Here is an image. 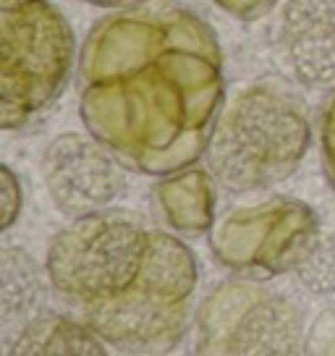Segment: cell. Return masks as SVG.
<instances>
[{
  "label": "cell",
  "instance_id": "cell-2",
  "mask_svg": "<svg viewBox=\"0 0 335 356\" xmlns=\"http://www.w3.org/2000/svg\"><path fill=\"white\" fill-rule=\"evenodd\" d=\"M45 273L68 312L123 354H168L189 330L199 270L189 246L126 210L74 218Z\"/></svg>",
  "mask_w": 335,
  "mask_h": 356
},
{
  "label": "cell",
  "instance_id": "cell-7",
  "mask_svg": "<svg viewBox=\"0 0 335 356\" xmlns=\"http://www.w3.org/2000/svg\"><path fill=\"white\" fill-rule=\"evenodd\" d=\"M42 178L58 212L71 220L108 210L126 191V165L90 131L56 136L42 152Z\"/></svg>",
  "mask_w": 335,
  "mask_h": 356
},
{
  "label": "cell",
  "instance_id": "cell-5",
  "mask_svg": "<svg viewBox=\"0 0 335 356\" xmlns=\"http://www.w3.org/2000/svg\"><path fill=\"white\" fill-rule=\"evenodd\" d=\"M199 354H296L304 343L302 309L259 280H225L197 309Z\"/></svg>",
  "mask_w": 335,
  "mask_h": 356
},
{
  "label": "cell",
  "instance_id": "cell-11",
  "mask_svg": "<svg viewBox=\"0 0 335 356\" xmlns=\"http://www.w3.org/2000/svg\"><path fill=\"white\" fill-rule=\"evenodd\" d=\"M8 356L19 354H105V341L76 317L37 314L3 346Z\"/></svg>",
  "mask_w": 335,
  "mask_h": 356
},
{
  "label": "cell",
  "instance_id": "cell-6",
  "mask_svg": "<svg viewBox=\"0 0 335 356\" xmlns=\"http://www.w3.org/2000/svg\"><path fill=\"white\" fill-rule=\"evenodd\" d=\"M317 238V212L302 200L275 197L228 212L210 244L215 259L228 270L272 278L307 265Z\"/></svg>",
  "mask_w": 335,
  "mask_h": 356
},
{
  "label": "cell",
  "instance_id": "cell-3",
  "mask_svg": "<svg viewBox=\"0 0 335 356\" xmlns=\"http://www.w3.org/2000/svg\"><path fill=\"white\" fill-rule=\"evenodd\" d=\"M309 142L307 105L280 84L254 81L223 100L204 157L215 184L246 194L288 181Z\"/></svg>",
  "mask_w": 335,
  "mask_h": 356
},
{
  "label": "cell",
  "instance_id": "cell-13",
  "mask_svg": "<svg viewBox=\"0 0 335 356\" xmlns=\"http://www.w3.org/2000/svg\"><path fill=\"white\" fill-rule=\"evenodd\" d=\"M0 194H3V220H0V228L6 234V231H11L13 225H16L24 207L22 181L16 178V173L8 165L0 168Z\"/></svg>",
  "mask_w": 335,
  "mask_h": 356
},
{
  "label": "cell",
  "instance_id": "cell-15",
  "mask_svg": "<svg viewBox=\"0 0 335 356\" xmlns=\"http://www.w3.org/2000/svg\"><path fill=\"white\" fill-rule=\"evenodd\" d=\"M79 3H87V6H95V8H105V11H121V8L139 6L145 0H79Z\"/></svg>",
  "mask_w": 335,
  "mask_h": 356
},
{
  "label": "cell",
  "instance_id": "cell-1",
  "mask_svg": "<svg viewBox=\"0 0 335 356\" xmlns=\"http://www.w3.org/2000/svg\"><path fill=\"white\" fill-rule=\"evenodd\" d=\"M210 24L176 0H145L95 24L79 56V113L123 165L165 178L194 165L223 105Z\"/></svg>",
  "mask_w": 335,
  "mask_h": 356
},
{
  "label": "cell",
  "instance_id": "cell-10",
  "mask_svg": "<svg viewBox=\"0 0 335 356\" xmlns=\"http://www.w3.org/2000/svg\"><path fill=\"white\" fill-rule=\"evenodd\" d=\"M3 296H0V320H3V346L32 323L45 301L40 265L19 246H3Z\"/></svg>",
  "mask_w": 335,
  "mask_h": 356
},
{
  "label": "cell",
  "instance_id": "cell-8",
  "mask_svg": "<svg viewBox=\"0 0 335 356\" xmlns=\"http://www.w3.org/2000/svg\"><path fill=\"white\" fill-rule=\"evenodd\" d=\"M270 42L296 84L335 92V0H283Z\"/></svg>",
  "mask_w": 335,
  "mask_h": 356
},
{
  "label": "cell",
  "instance_id": "cell-12",
  "mask_svg": "<svg viewBox=\"0 0 335 356\" xmlns=\"http://www.w3.org/2000/svg\"><path fill=\"white\" fill-rule=\"evenodd\" d=\"M320 160H322L325 178L335 191V92L325 102L322 115H320Z\"/></svg>",
  "mask_w": 335,
  "mask_h": 356
},
{
  "label": "cell",
  "instance_id": "cell-14",
  "mask_svg": "<svg viewBox=\"0 0 335 356\" xmlns=\"http://www.w3.org/2000/svg\"><path fill=\"white\" fill-rule=\"evenodd\" d=\"M218 8H223L225 13H231L236 19L244 22H254L259 16H265L275 8L278 0H213Z\"/></svg>",
  "mask_w": 335,
  "mask_h": 356
},
{
  "label": "cell",
  "instance_id": "cell-4",
  "mask_svg": "<svg viewBox=\"0 0 335 356\" xmlns=\"http://www.w3.org/2000/svg\"><path fill=\"white\" fill-rule=\"evenodd\" d=\"M76 37L50 0H0V126L29 129L63 95Z\"/></svg>",
  "mask_w": 335,
  "mask_h": 356
},
{
  "label": "cell",
  "instance_id": "cell-9",
  "mask_svg": "<svg viewBox=\"0 0 335 356\" xmlns=\"http://www.w3.org/2000/svg\"><path fill=\"white\" fill-rule=\"evenodd\" d=\"M213 181V176L189 168L163 178L155 194L168 225H173L186 236L207 234L215 222Z\"/></svg>",
  "mask_w": 335,
  "mask_h": 356
}]
</instances>
